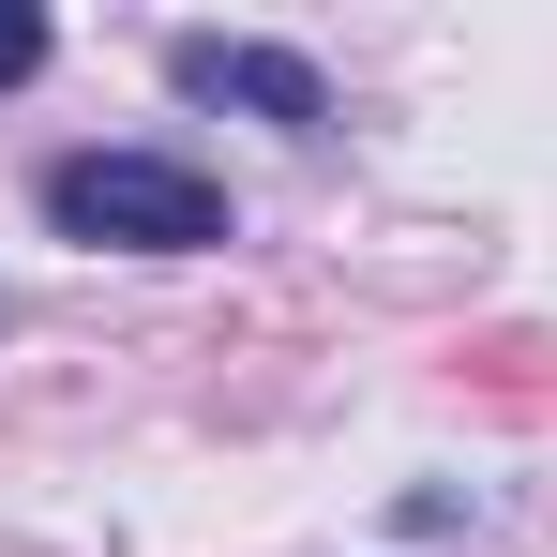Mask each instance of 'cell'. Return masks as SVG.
<instances>
[{
    "label": "cell",
    "instance_id": "obj_1",
    "mask_svg": "<svg viewBox=\"0 0 557 557\" xmlns=\"http://www.w3.org/2000/svg\"><path fill=\"white\" fill-rule=\"evenodd\" d=\"M46 226L61 242H121V257H196V242H226V196L196 166H166V151H76L46 182Z\"/></svg>",
    "mask_w": 557,
    "mask_h": 557
},
{
    "label": "cell",
    "instance_id": "obj_2",
    "mask_svg": "<svg viewBox=\"0 0 557 557\" xmlns=\"http://www.w3.org/2000/svg\"><path fill=\"white\" fill-rule=\"evenodd\" d=\"M166 76H182L196 106H257V121H286V136H317V121H332V76H317V61H286V46L182 30V46H166Z\"/></svg>",
    "mask_w": 557,
    "mask_h": 557
},
{
    "label": "cell",
    "instance_id": "obj_3",
    "mask_svg": "<svg viewBox=\"0 0 557 557\" xmlns=\"http://www.w3.org/2000/svg\"><path fill=\"white\" fill-rule=\"evenodd\" d=\"M467 392L512 407V422H557V347L543 332H497V347H467Z\"/></svg>",
    "mask_w": 557,
    "mask_h": 557
},
{
    "label": "cell",
    "instance_id": "obj_4",
    "mask_svg": "<svg viewBox=\"0 0 557 557\" xmlns=\"http://www.w3.org/2000/svg\"><path fill=\"white\" fill-rule=\"evenodd\" d=\"M30 61H46V15H30V0H0V91H15Z\"/></svg>",
    "mask_w": 557,
    "mask_h": 557
}]
</instances>
